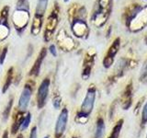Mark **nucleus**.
<instances>
[{"label": "nucleus", "instance_id": "f257e3e1", "mask_svg": "<svg viewBox=\"0 0 147 138\" xmlns=\"http://www.w3.org/2000/svg\"><path fill=\"white\" fill-rule=\"evenodd\" d=\"M95 99H96V89L94 87H91L88 89V90H87L85 99L83 100L80 112L77 113L78 119L88 117V115L92 112V110H93L94 105H95Z\"/></svg>", "mask_w": 147, "mask_h": 138}, {"label": "nucleus", "instance_id": "f03ea898", "mask_svg": "<svg viewBox=\"0 0 147 138\" xmlns=\"http://www.w3.org/2000/svg\"><path fill=\"white\" fill-rule=\"evenodd\" d=\"M49 89H50V79L49 78H45L40 83L38 92H37V106H38V109H42L45 106L46 100H47L48 94H49Z\"/></svg>", "mask_w": 147, "mask_h": 138}, {"label": "nucleus", "instance_id": "7ed1b4c3", "mask_svg": "<svg viewBox=\"0 0 147 138\" xmlns=\"http://www.w3.org/2000/svg\"><path fill=\"white\" fill-rule=\"evenodd\" d=\"M68 122V110L66 108L62 110L55 124V138H61L63 135Z\"/></svg>", "mask_w": 147, "mask_h": 138}, {"label": "nucleus", "instance_id": "20e7f679", "mask_svg": "<svg viewBox=\"0 0 147 138\" xmlns=\"http://www.w3.org/2000/svg\"><path fill=\"white\" fill-rule=\"evenodd\" d=\"M29 13L24 9H18L14 12L13 15V22L16 26V29L23 30L28 24L29 21Z\"/></svg>", "mask_w": 147, "mask_h": 138}, {"label": "nucleus", "instance_id": "39448f33", "mask_svg": "<svg viewBox=\"0 0 147 138\" xmlns=\"http://www.w3.org/2000/svg\"><path fill=\"white\" fill-rule=\"evenodd\" d=\"M31 94H32L31 86H30L29 84H26L24 89L22 90L20 100H18V109H20V112H24L28 109V106H29L30 100L31 98Z\"/></svg>", "mask_w": 147, "mask_h": 138}, {"label": "nucleus", "instance_id": "423d86ee", "mask_svg": "<svg viewBox=\"0 0 147 138\" xmlns=\"http://www.w3.org/2000/svg\"><path fill=\"white\" fill-rule=\"evenodd\" d=\"M58 18H57V12L56 11H53L52 14L49 16L47 23H46V29H45V40H50L51 36H52L53 32L54 31L55 27L57 25L58 22Z\"/></svg>", "mask_w": 147, "mask_h": 138}, {"label": "nucleus", "instance_id": "0eeeda50", "mask_svg": "<svg viewBox=\"0 0 147 138\" xmlns=\"http://www.w3.org/2000/svg\"><path fill=\"white\" fill-rule=\"evenodd\" d=\"M46 54H47V50H46L45 48H42L40 51V54H39L38 58L36 59L33 66H32V68L30 69V76H39L40 70V66H41V63H42L44 57L46 56Z\"/></svg>", "mask_w": 147, "mask_h": 138}, {"label": "nucleus", "instance_id": "6e6552de", "mask_svg": "<svg viewBox=\"0 0 147 138\" xmlns=\"http://www.w3.org/2000/svg\"><path fill=\"white\" fill-rule=\"evenodd\" d=\"M119 46V40L117 39L113 43V44L111 45V47L109 48L107 56H106V58L104 60V66H105V67H109L112 64V63H113V57L115 56V54H116L117 52H118Z\"/></svg>", "mask_w": 147, "mask_h": 138}, {"label": "nucleus", "instance_id": "1a4fd4ad", "mask_svg": "<svg viewBox=\"0 0 147 138\" xmlns=\"http://www.w3.org/2000/svg\"><path fill=\"white\" fill-rule=\"evenodd\" d=\"M73 30L74 33L78 37L84 36L85 32L86 30V25L85 22H83L82 20H77L73 26Z\"/></svg>", "mask_w": 147, "mask_h": 138}, {"label": "nucleus", "instance_id": "9d476101", "mask_svg": "<svg viewBox=\"0 0 147 138\" xmlns=\"http://www.w3.org/2000/svg\"><path fill=\"white\" fill-rule=\"evenodd\" d=\"M105 135V123L103 119L99 118L96 122V132L94 135V138H103Z\"/></svg>", "mask_w": 147, "mask_h": 138}, {"label": "nucleus", "instance_id": "9b49d317", "mask_svg": "<svg viewBox=\"0 0 147 138\" xmlns=\"http://www.w3.org/2000/svg\"><path fill=\"white\" fill-rule=\"evenodd\" d=\"M24 115H23V112H20V113H18L17 117L15 118V122H14L13 125H12V129H11V133L13 135L17 133V132L18 131V129L21 127V124L24 121Z\"/></svg>", "mask_w": 147, "mask_h": 138}, {"label": "nucleus", "instance_id": "f8f14e48", "mask_svg": "<svg viewBox=\"0 0 147 138\" xmlns=\"http://www.w3.org/2000/svg\"><path fill=\"white\" fill-rule=\"evenodd\" d=\"M47 5H48V0H38L37 7H36V15L42 17L43 14L45 13L46 8H47Z\"/></svg>", "mask_w": 147, "mask_h": 138}, {"label": "nucleus", "instance_id": "ddd939ff", "mask_svg": "<svg viewBox=\"0 0 147 138\" xmlns=\"http://www.w3.org/2000/svg\"><path fill=\"white\" fill-rule=\"evenodd\" d=\"M40 27H41V17L35 15L33 18V23H32L31 33L33 35H37L40 30Z\"/></svg>", "mask_w": 147, "mask_h": 138}, {"label": "nucleus", "instance_id": "4468645a", "mask_svg": "<svg viewBox=\"0 0 147 138\" xmlns=\"http://www.w3.org/2000/svg\"><path fill=\"white\" fill-rule=\"evenodd\" d=\"M4 21L0 22V41H4L9 33V28L7 25V22Z\"/></svg>", "mask_w": 147, "mask_h": 138}, {"label": "nucleus", "instance_id": "2eb2a0df", "mask_svg": "<svg viewBox=\"0 0 147 138\" xmlns=\"http://www.w3.org/2000/svg\"><path fill=\"white\" fill-rule=\"evenodd\" d=\"M12 79H13V68H10L7 71V77H6V83H5V85L3 87V90H2L3 93H5V92L8 89V87H10Z\"/></svg>", "mask_w": 147, "mask_h": 138}, {"label": "nucleus", "instance_id": "dca6fc26", "mask_svg": "<svg viewBox=\"0 0 147 138\" xmlns=\"http://www.w3.org/2000/svg\"><path fill=\"white\" fill-rule=\"evenodd\" d=\"M122 124H123V121H119L116 125L114 126L113 128V130L111 132V133H110V135L109 138H118L119 135V133H121V128H122Z\"/></svg>", "mask_w": 147, "mask_h": 138}, {"label": "nucleus", "instance_id": "f3484780", "mask_svg": "<svg viewBox=\"0 0 147 138\" xmlns=\"http://www.w3.org/2000/svg\"><path fill=\"white\" fill-rule=\"evenodd\" d=\"M12 105H13V98L10 99L9 100V102L7 103L6 109L3 112V120L4 121H7L9 117V113H10V110H11V108H12Z\"/></svg>", "mask_w": 147, "mask_h": 138}, {"label": "nucleus", "instance_id": "a211bd4d", "mask_svg": "<svg viewBox=\"0 0 147 138\" xmlns=\"http://www.w3.org/2000/svg\"><path fill=\"white\" fill-rule=\"evenodd\" d=\"M30 120H31V114L30 113H28L26 116H25L24 121H23V122L21 124V127H20L21 131H24V130H26L28 127H29L30 123Z\"/></svg>", "mask_w": 147, "mask_h": 138}, {"label": "nucleus", "instance_id": "6ab92c4d", "mask_svg": "<svg viewBox=\"0 0 147 138\" xmlns=\"http://www.w3.org/2000/svg\"><path fill=\"white\" fill-rule=\"evenodd\" d=\"M147 122V101L144 106V109H142V123L145 124Z\"/></svg>", "mask_w": 147, "mask_h": 138}, {"label": "nucleus", "instance_id": "aec40b11", "mask_svg": "<svg viewBox=\"0 0 147 138\" xmlns=\"http://www.w3.org/2000/svg\"><path fill=\"white\" fill-rule=\"evenodd\" d=\"M7 53V47H5L2 50L1 53H0V64H4V61H5V58H6Z\"/></svg>", "mask_w": 147, "mask_h": 138}, {"label": "nucleus", "instance_id": "412c9836", "mask_svg": "<svg viewBox=\"0 0 147 138\" xmlns=\"http://www.w3.org/2000/svg\"><path fill=\"white\" fill-rule=\"evenodd\" d=\"M53 104L55 109H59L60 108V105H61V99H60L59 97H56V98L53 99Z\"/></svg>", "mask_w": 147, "mask_h": 138}, {"label": "nucleus", "instance_id": "4be33fe9", "mask_svg": "<svg viewBox=\"0 0 147 138\" xmlns=\"http://www.w3.org/2000/svg\"><path fill=\"white\" fill-rule=\"evenodd\" d=\"M30 138H37V127H33L30 131Z\"/></svg>", "mask_w": 147, "mask_h": 138}, {"label": "nucleus", "instance_id": "5701e85b", "mask_svg": "<svg viewBox=\"0 0 147 138\" xmlns=\"http://www.w3.org/2000/svg\"><path fill=\"white\" fill-rule=\"evenodd\" d=\"M50 52L51 53H52V54L53 55V56H56V55H57V53H56V49H55V46L54 45H51L50 46Z\"/></svg>", "mask_w": 147, "mask_h": 138}, {"label": "nucleus", "instance_id": "b1692460", "mask_svg": "<svg viewBox=\"0 0 147 138\" xmlns=\"http://www.w3.org/2000/svg\"><path fill=\"white\" fill-rule=\"evenodd\" d=\"M2 138H8V132H7V131H5V133H4V135H3Z\"/></svg>", "mask_w": 147, "mask_h": 138}, {"label": "nucleus", "instance_id": "393cba45", "mask_svg": "<svg viewBox=\"0 0 147 138\" xmlns=\"http://www.w3.org/2000/svg\"><path fill=\"white\" fill-rule=\"evenodd\" d=\"M18 138H23V136H22L21 135H18Z\"/></svg>", "mask_w": 147, "mask_h": 138}, {"label": "nucleus", "instance_id": "a878e982", "mask_svg": "<svg viewBox=\"0 0 147 138\" xmlns=\"http://www.w3.org/2000/svg\"><path fill=\"white\" fill-rule=\"evenodd\" d=\"M44 138H50V137H49V136H45Z\"/></svg>", "mask_w": 147, "mask_h": 138}, {"label": "nucleus", "instance_id": "bb28decb", "mask_svg": "<svg viewBox=\"0 0 147 138\" xmlns=\"http://www.w3.org/2000/svg\"><path fill=\"white\" fill-rule=\"evenodd\" d=\"M64 1H65V2H66V1H67V0H64Z\"/></svg>", "mask_w": 147, "mask_h": 138}, {"label": "nucleus", "instance_id": "cd10ccee", "mask_svg": "<svg viewBox=\"0 0 147 138\" xmlns=\"http://www.w3.org/2000/svg\"><path fill=\"white\" fill-rule=\"evenodd\" d=\"M73 138H76V137H73Z\"/></svg>", "mask_w": 147, "mask_h": 138}, {"label": "nucleus", "instance_id": "c85d7f7f", "mask_svg": "<svg viewBox=\"0 0 147 138\" xmlns=\"http://www.w3.org/2000/svg\"><path fill=\"white\" fill-rule=\"evenodd\" d=\"M146 138H147V136H146Z\"/></svg>", "mask_w": 147, "mask_h": 138}]
</instances>
